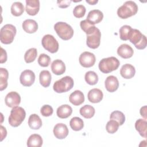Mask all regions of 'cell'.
Segmentation results:
<instances>
[{"instance_id":"cell-1","label":"cell","mask_w":147,"mask_h":147,"mask_svg":"<svg viewBox=\"0 0 147 147\" xmlns=\"http://www.w3.org/2000/svg\"><path fill=\"white\" fill-rule=\"evenodd\" d=\"M137 11V5L132 1H128L118 9L117 15L122 19H126L135 15Z\"/></svg>"},{"instance_id":"cell-2","label":"cell","mask_w":147,"mask_h":147,"mask_svg":"<svg viewBox=\"0 0 147 147\" xmlns=\"http://www.w3.org/2000/svg\"><path fill=\"white\" fill-rule=\"evenodd\" d=\"M128 40L138 49H144L147 45L146 36L142 34L139 30L136 29H131L128 36Z\"/></svg>"},{"instance_id":"cell-3","label":"cell","mask_w":147,"mask_h":147,"mask_svg":"<svg viewBox=\"0 0 147 147\" xmlns=\"http://www.w3.org/2000/svg\"><path fill=\"white\" fill-rule=\"evenodd\" d=\"M120 64L119 61L117 58L111 56L102 59L99 63L98 67L99 70L104 73L108 74L118 69Z\"/></svg>"},{"instance_id":"cell-4","label":"cell","mask_w":147,"mask_h":147,"mask_svg":"<svg viewBox=\"0 0 147 147\" xmlns=\"http://www.w3.org/2000/svg\"><path fill=\"white\" fill-rule=\"evenodd\" d=\"M26 117L25 110L19 106L12 108L9 117V123L13 127H18L24 121Z\"/></svg>"},{"instance_id":"cell-5","label":"cell","mask_w":147,"mask_h":147,"mask_svg":"<svg viewBox=\"0 0 147 147\" xmlns=\"http://www.w3.org/2000/svg\"><path fill=\"white\" fill-rule=\"evenodd\" d=\"M54 29L57 35L63 40L71 39L74 35V29L71 25L64 22H57L54 25Z\"/></svg>"},{"instance_id":"cell-6","label":"cell","mask_w":147,"mask_h":147,"mask_svg":"<svg viewBox=\"0 0 147 147\" xmlns=\"http://www.w3.org/2000/svg\"><path fill=\"white\" fill-rule=\"evenodd\" d=\"M16 27L11 24H6L0 30V40L4 44H10L13 42L16 34Z\"/></svg>"},{"instance_id":"cell-7","label":"cell","mask_w":147,"mask_h":147,"mask_svg":"<svg viewBox=\"0 0 147 147\" xmlns=\"http://www.w3.org/2000/svg\"><path fill=\"white\" fill-rule=\"evenodd\" d=\"M74 84L73 79L69 76H66L56 81L53 84V89L57 93H63L71 90Z\"/></svg>"},{"instance_id":"cell-8","label":"cell","mask_w":147,"mask_h":147,"mask_svg":"<svg viewBox=\"0 0 147 147\" xmlns=\"http://www.w3.org/2000/svg\"><path fill=\"white\" fill-rule=\"evenodd\" d=\"M41 44L44 48L51 53L57 52L59 49V43L53 36L51 34L44 36L41 40Z\"/></svg>"},{"instance_id":"cell-9","label":"cell","mask_w":147,"mask_h":147,"mask_svg":"<svg viewBox=\"0 0 147 147\" xmlns=\"http://www.w3.org/2000/svg\"><path fill=\"white\" fill-rule=\"evenodd\" d=\"M100 31L98 28H96L95 30L92 33L87 35V45L92 49H96L98 48L100 43Z\"/></svg>"},{"instance_id":"cell-10","label":"cell","mask_w":147,"mask_h":147,"mask_svg":"<svg viewBox=\"0 0 147 147\" xmlns=\"http://www.w3.org/2000/svg\"><path fill=\"white\" fill-rule=\"evenodd\" d=\"M79 61L80 64L85 68L92 67L95 63L96 58L94 53L90 52H84L79 56Z\"/></svg>"},{"instance_id":"cell-11","label":"cell","mask_w":147,"mask_h":147,"mask_svg":"<svg viewBox=\"0 0 147 147\" xmlns=\"http://www.w3.org/2000/svg\"><path fill=\"white\" fill-rule=\"evenodd\" d=\"M35 78V74L32 70L26 69L21 72L20 76V81L24 86L30 87L34 83Z\"/></svg>"},{"instance_id":"cell-12","label":"cell","mask_w":147,"mask_h":147,"mask_svg":"<svg viewBox=\"0 0 147 147\" xmlns=\"http://www.w3.org/2000/svg\"><path fill=\"white\" fill-rule=\"evenodd\" d=\"M5 102L7 106L13 108L20 105L21 102V96L17 92L11 91L5 96Z\"/></svg>"},{"instance_id":"cell-13","label":"cell","mask_w":147,"mask_h":147,"mask_svg":"<svg viewBox=\"0 0 147 147\" xmlns=\"http://www.w3.org/2000/svg\"><path fill=\"white\" fill-rule=\"evenodd\" d=\"M53 134L57 139H64L68 134L69 131L66 125L63 123H57L53 128Z\"/></svg>"},{"instance_id":"cell-14","label":"cell","mask_w":147,"mask_h":147,"mask_svg":"<svg viewBox=\"0 0 147 147\" xmlns=\"http://www.w3.org/2000/svg\"><path fill=\"white\" fill-rule=\"evenodd\" d=\"M25 10L30 16L36 15L40 10V1L38 0H26Z\"/></svg>"},{"instance_id":"cell-15","label":"cell","mask_w":147,"mask_h":147,"mask_svg":"<svg viewBox=\"0 0 147 147\" xmlns=\"http://www.w3.org/2000/svg\"><path fill=\"white\" fill-rule=\"evenodd\" d=\"M105 88L110 92H115L119 87V82L117 77L110 75L107 77L105 82Z\"/></svg>"},{"instance_id":"cell-16","label":"cell","mask_w":147,"mask_h":147,"mask_svg":"<svg viewBox=\"0 0 147 147\" xmlns=\"http://www.w3.org/2000/svg\"><path fill=\"white\" fill-rule=\"evenodd\" d=\"M103 13L99 10L95 9L89 11L86 20L92 25H95L101 22L103 20Z\"/></svg>"},{"instance_id":"cell-17","label":"cell","mask_w":147,"mask_h":147,"mask_svg":"<svg viewBox=\"0 0 147 147\" xmlns=\"http://www.w3.org/2000/svg\"><path fill=\"white\" fill-rule=\"evenodd\" d=\"M103 97L102 91L99 88H93L89 91L87 94V98L88 100L93 103H96L100 102Z\"/></svg>"},{"instance_id":"cell-18","label":"cell","mask_w":147,"mask_h":147,"mask_svg":"<svg viewBox=\"0 0 147 147\" xmlns=\"http://www.w3.org/2000/svg\"><path fill=\"white\" fill-rule=\"evenodd\" d=\"M117 53L122 58L129 59L133 55L134 51L129 45L123 44L118 48Z\"/></svg>"},{"instance_id":"cell-19","label":"cell","mask_w":147,"mask_h":147,"mask_svg":"<svg viewBox=\"0 0 147 147\" xmlns=\"http://www.w3.org/2000/svg\"><path fill=\"white\" fill-rule=\"evenodd\" d=\"M136 74V69L133 65L130 64H125L122 66L120 69V74L125 79H131Z\"/></svg>"},{"instance_id":"cell-20","label":"cell","mask_w":147,"mask_h":147,"mask_svg":"<svg viewBox=\"0 0 147 147\" xmlns=\"http://www.w3.org/2000/svg\"><path fill=\"white\" fill-rule=\"evenodd\" d=\"M69 100L74 106H79L84 102V96L81 91L75 90L70 94Z\"/></svg>"},{"instance_id":"cell-21","label":"cell","mask_w":147,"mask_h":147,"mask_svg":"<svg viewBox=\"0 0 147 147\" xmlns=\"http://www.w3.org/2000/svg\"><path fill=\"white\" fill-rule=\"evenodd\" d=\"M51 70L56 75H62L65 71V65L61 60L56 59L52 63Z\"/></svg>"},{"instance_id":"cell-22","label":"cell","mask_w":147,"mask_h":147,"mask_svg":"<svg viewBox=\"0 0 147 147\" xmlns=\"http://www.w3.org/2000/svg\"><path fill=\"white\" fill-rule=\"evenodd\" d=\"M22 27L25 32L28 33H33L37 30L38 24L34 20L27 19L23 22Z\"/></svg>"},{"instance_id":"cell-23","label":"cell","mask_w":147,"mask_h":147,"mask_svg":"<svg viewBox=\"0 0 147 147\" xmlns=\"http://www.w3.org/2000/svg\"><path fill=\"white\" fill-rule=\"evenodd\" d=\"M72 113V107L68 105H63L59 106L56 111L57 117L61 119L69 117Z\"/></svg>"},{"instance_id":"cell-24","label":"cell","mask_w":147,"mask_h":147,"mask_svg":"<svg viewBox=\"0 0 147 147\" xmlns=\"http://www.w3.org/2000/svg\"><path fill=\"white\" fill-rule=\"evenodd\" d=\"M135 128L140 135L144 138H146L147 122L146 119L140 118L135 123Z\"/></svg>"},{"instance_id":"cell-25","label":"cell","mask_w":147,"mask_h":147,"mask_svg":"<svg viewBox=\"0 0 147 147\" xmlns=\"http://www.w3.org/2000/svg\"><path fill=\"white\" fill-rule=\"evenodd\" d=\"M42 138L40 135L33 134L29 136L27 141L28 147H40L42 145Z\"/></svg>"},{"instance_id":"cell-26","label":"cell","mask_w":147,"mask_h":147,"mask_svg":"<svg viewBox=\"0 0 147 147\" xmlns=\"http://www.w3.org/2000/svg\"><path fill=\"white\" fill-rule=\"evenodd\" d=\"M29 126L34 130L39 129L42 126V121L36 114H31L28 119Z\"/></svg>"},{"instance_id":"cell-27","label":"cell","mask_w":147,"mask_h":147,"mask_svg":"<svg viewBox=\"0 0 147 147\" xmlns=\"http://www.w3.org/2000/svg\"><path fill=\"white\" fill-rule=\"evenodd\" d=\"M40 83L44 87L49 86L51 82V74L49 71L43 70L40 72L39 75Z\"/></svg>"},{"instance_id":"cell-28","label":"cell","mask_w":147,"mask_h":147,"mask_svg":"<svg viewBox=\"0 0 147 147\" xmlns=\"http://www.w3.org/2000/svg\"><path fill=\"white\" fill-rule=\"evenodd\" d=\"M80 114L84 118L89 119L92 118L95 113V109L91 105H86L80 109Z\"/></svg>"},{"instance_id":"cell-29","label":"cell","mask_w":147,"mask_h":147,"mask_svg":"<svg viewBox=\"0 0 147 147\" xmlns=\"http://www.w3.org/2000/svg\"><path fill=\"white\" fill-rule=\"evenodd\" d=\"M9 77L8 71L6 68H0V90L3 91L7 86V79Z\"/></svg>"},{"instance_id":"cell-30","label":"cell","mask_w":147,"mask_h":147,"mask_svg":"<svg viewBox=\"0 0 147 147\" xmlns=\"http://www.w3.org/2000/svg\"><path fill=\"white\" fill-rule=\"evenodd\" d=\"M69 125L71 129L74 131H79L82 130L84 127L83 121L79 117H73L70 122Z\"/></svg>"},{"instance_id":"cell-31","label":"cell","mask_w":147,"mask_h":147,"mask_svg":"<svg viewBox=\"0 0 147 147\" xmlns=\"http://www.w3.org/2000/svg\"><path fill=\"white\" fill-rule=\"evenodd\" d=\"M24 11V6L20 2H14L11 6V13L16 16L18 17L21 16Z\"/></svg>"},{"instance_id":"cell-32","label":"cell","mask_w":147,"mask_h":147,"mask_svg":"<svg viewBox=\"0 0 147 147\" xmlns=\"http://www.w3.org/2000/svg\"><path fill=\"white\" fill-rule=\"evenodd\" d=\"M85 81L90 85H95L98 82V76L94 72L92 71H88L86 73L84 76Z\"/></svg>"},{"instance_id":"cell-33","label":"cell","mask_w":147,"mask_h":147,"mask_svg":"<svg viewBox=\"0 0 147 147\" xmlns=\"http://www.w3.org/2000/svg\"><path fill=\"white\" fill-rule=\"evenodd\" d=\"M37 56V49L34 48L29 49L24 55V60L26 63H30L34 61Z\"/></svg>"},{"instance_id":"cell-34","label":"cell","mask_w":147,"mask_h":147,"mask_svg":"<svg viewBox=\"0 0 147 147\" xmlns=\"http://www.w3.org/2000/svg\"><path fill=\"white\" fill-rule=\"evenodd\" d=\"M80 26L81 29L86 33L87 35L92 33L96 28L95 26L94 25L91 24L87 20L80 21Z\"/></svg>"},{"instance_id":"cell-35","label":"cell","mask_w":147,"mask_h":147,"mask_svg":"<svg viewBox=\"0 0 147 147\" xmlns=\"http://www.w3.org/2000/svg\"><path fill=\"white\" fill-rule=\"evenodd\" d=\"M110 119H114L118 122L119 125H122L125 121V116L124 114L119 111H113L110 116Z\"/></svg>"},{"instance_id":"cell-36","label":"cell","mask_w":147,"mask_h":147,"mask_svg":"<svg viewBox=\"0 0 147 147\" xmlns=\"http://www.w3.org/2000/svg\"><path fill=\"white\" fill-rule=\"evenodd\" d=\"M119 126V125L118 122L114 119H110L109 121L107 122L106 124V129L109 133L113 134L118 130Z\"/></svg>"},{"instance_id":"cell-37","label":"cell","mask_w":147,"mask_h":147,"mask_svg":"<svg viewBox=\"0 0 147 147\" xmlns=\"http://www.w3.org/2000/svg\"><path fill=\"white\" fill-rule=\"evenodd\" d=\"M131 29H132L131 27L129 25H123L119 29V30L120 38L123 41L127 40L129 34L130 30H131Z\"/></svg>"},{"instance_id":"cell-38","label":"cell","mask_w":147,"mask_h":147,"mask_svg":"<svg viewBox=\"0 0 147 147\" xmlns=\"http://www.w3.org/2000/svg\"><path fill=\"white\" fill-rule=\"evenodd\" d=\"M86 7L83 5H78L76 6L73 10L74 16L78 18L83 17L86 13Z\"/></svg>"},{"instance_id":"cell-39","label":"cell","mask_w":147,"mask_h":147,"mask_svg":"<svg viewBox=\"0 0 147 147\" xmlns=\"http://www.w3.org/2000/svg\"><path fill=\"white\" fill-rule=\"evenodd\" d=\"M51 63V57L47 54L41 53L38 59V64L43 67H48Z\"/></svg>"},{"instance_id":"cell-40","label":"cell","mask_w":147,"mask_h":147,"mask_svg":"<svg viewBox=\"0 0 147 147\" xmlns=\"http://www.w3.org/2000/svg\"><path fill=\"white\" fill-rule=\"evenodd\" d=\"M40 113L44 117H49L53 114V110L52 106L50 105H45L41 107L40 109Z\"/></svg>"},{"instance_id":"cell-41","label":"cell","mask_w":147,"mask_h":147,"mask_svg":"<svg viewBox=\"0 0 147 147\" xmlns=\"http://www.w3.org/2000/svg\"><path fill=\"white\" fill-rule=\"evenodd\" d=\"M72 1L71 0H64V1H57V3L59 7L60 8H66L68 7Z\"/></svg>"},{"instance_id":"cell-42","label":"cell","mask_w":147,"mask_h":147,"mask_svg":"<svg viewBox=\"0 0 147 147\" xmlns=\"http://www.w3.org/2000/svg\"><path fill=\"white\" fill-rule=\"evenodd\" d=\"M1 63H4L7 60V53L6 51L3 48H1Z\"/></svg>"},{"instance_id":"cell-43","label":"cell","mask_w":147,"mask_h":147,"mask_svg":"<svg viewBox=\"0 0 147 147\" xmlns=\"http://www.w3.org/2000/svg\"><path fill=\"white\" fill-rule=\"evenodd\" d=\"M1 141H2L5 137H6L7 135V131L5 127H3L2 125H1Z\"/></svg>"},{"instance_id":"cell-44","label":"cell","mask_w":147,"mask_h":147,"mask_svg":"<svg viewBox=\"0 0 147 147\" xmlns=\"http://www.w3.org/2000/svg\"><path fill=\"white\" fill-rule=\"evenodd\" d=\"M140 114L144 118V119H146V106H144L142 107L140 109Z\"/></svg>"},{"instance_id":"cell-45","label":"cell","mask_w":147,"mask_h":147,"mask_svg":"<svg viewBox=\"0 0 147 147\" xmlns=\"http://www.w3.org/2000/svg\"><path fill=\"white\" fill-rule=\"evenodd\" d=\"M87 3L90 4V5H95L96 3H98V0H93V1H88V0H86V1Z\"/></svg>"}]
</instances>
